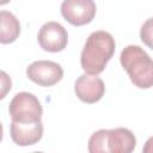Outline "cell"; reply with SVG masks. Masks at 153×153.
<instances>
[{"label": "cell", "instance_id": "8fae6325", "mask_svg": "<svg viewBox=\"0 0 153 153\" xmlns=\"http://www.w3.org/2000/svg\"><path fill=\"white\" fill-rule=\"evenodd\" d=\"M140 38L148 48L153 49V17L148 18L141 26Z\"/></svg>", "mask_w": 153, "mask_h": 153}, {"label": "cell", "instance_id": "8992f818", "mask_svg": "<svg viewBox=\"0 0 153 153\" xmlns=\"http://www.w3.org/2000/svg\"><path fill=\"white\" fill-rule=\"evenodd\" d=\"M26 75L37 85L49 87L57 84L62 79L63 69L59 63L54 61L38 60L32 62L26 68Z\"/></svg>", "mask_w": 153, "mask_h": 153}, {"label": "cell", "instance_id": "9c48e42d", "mask_svg": "<svg viewBox=\"0 0 153 153\" xmlns=\"http://www.w3.org/2000/svg\"><path fill=\"white\" fill-rule=\"evenodd\" d=\"M11 139L18 146H31L37 143L43 136V123L37 122H11Z\"/></svg>", "mask_w": 153, "mask_h": 153}, {"label": "cell", "instance_id": "7a4b0ae2", "mask_svg": "<svg viewBox=\"0 0 153 153\" xmlns=\"http://www.w3.org/2000/svg\"><path fill=\"white\" fill-rule=\"evenodd\" d=\"M120 61L136 87L149 88L153 86V60L141 47H126L121 51Z\"/></svg>", "mask_w": 153, "mask_h": 153}, {"label": "cell", "instance_id": "52a82bcc", "mask_svg": "<svg viewBox=\"0 0 153 153\" xmlns=\"http://www.w3.org/2000/svg\"><path fill=\"white\" fill-rule=\"evenodd\" d=\"M37 41L43 50L50 53H59L67 47L68 33L60 23L48 22L39 29Z\"/></svg>", "mask_w": 153, "mask_h": 153}, {"label": "cell", "instance_id": "4fadbf2b", "mask_svg": "<svg viewBox=\"0 0 153 153\" xmlns=\"http://www.w3.org/2000/svg\"><path fill=\"white\" fill-rule=\"evenodd\" d=\"M142 151H143L145 153H153V136H151V137L146 141V143H145Z\"/></svg>", "mask_w": 153, "mask_h": 153}, {"label": "cell", "instance_id": "30bf717a", "mask_svg": "<svg viewBox=\"0 0 153 153\" xmlns=\"http://www.w3.org/2000/svg\"><path fill=\"white\" fill-rule=\"evenodd\" d=\"M0 22H1L0 42L2 44L14 42L20 33V24L17 17L8 11H1Z\"/></svg>", "mask_w": 153, "mask_h": 153}, {"label": "cell", "instance_id": "3957f363", "mask_svg": "<svg viewBox=\"0 0 153 153\" xmlns=\"http://www.w3.org/2000/svg\"><path fill=\"white\" fill-rule=\"evenodd\" d=\"M136 146V139L127 128L99 129L88 140V152L100 153H130Z\"/></svg>", "mask_w": 153, "mask_h": 153}, {"label": "cell", "instance_id": "277c9868", "mask_svg": "<svg viewBox=\"0 0 153 153\" xmlns=\"http://www.w3.org/2000/svg\"><path fill=\"white\" fill-rule=\"evenodd\" d=\"M8 111L12 121L24 123L41 121L43 114V109L38 98L29 92L17 93L10 102Z\"/></svg>", "mask_w": 153, "mask_h": 153}, {"label": "cell", "instance_id": "6da1fadb", "mask_svg": "<svg viewBox=\"0 0 153 153\" xmlns=\"http://www.w3.org/2000/svg\"><path fill=\"white\" fill-rule=\"evenodd\" d=\"M116 43L111 33L99 30L92 32L80 55L81 68L91 75L100 74L115 53Z\"/></svg>", "mask_w": 153, "mask_h": 153}, {"label": "cell", "instance_id": "ba28073f", "mask_svg": "<svg viewBox=\"0 0 153 153\" xmlns=\"http://www.w3.org/2000/svg\"><path fill=\"white\" fill-rule=\"evenodd\" d=\"M74 91L81 102L93 104L103 98L105 93V85L99 76L86 73L76 79L74 84Z\"/></svg>", "mask_w": 153, "mask_h": 153}, {"label": "cell", "instance_id": "7c38bea8", "mask_svg": "<svg viewBox=\"0 0 153 153\" xmlns=\"http://www.w3.org/2000/svg\"><path fill=\"white\" fill-rule=\"evenodd\" d=\"M1 82H2V92H1V98H5L6 92L11 90V79L7 76V74L2 71L1 72Z\"/></svg>", "mask_w": 153, "mask_h": 153}, {"label": "cell", "instance_id": "5b68a950", "mask_svg": "<svg viewBox=\"0 0 153 153\" xmlns=\"http://www.w3.org/2000/svg\"><path fill=\"white\" fill-rule=\"evenodd\" d=\"M97 7L93 0H63L61 4L62 17L74 26H81L93 20Z\"/></svg>", "mask_w": 153, "mask_h": 153}]
</instances>
